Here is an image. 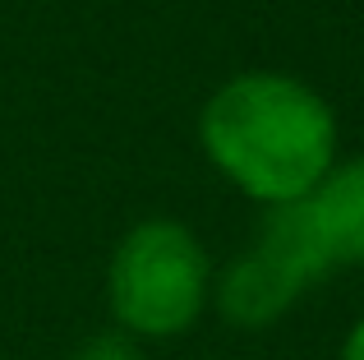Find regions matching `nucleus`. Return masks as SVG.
<instances>
[{"instance_id": "3", "label": "nucleus", "mask_w": 364, "mask_h": 360, "mask_svg": "<svg viewBox=\"0 0 364 360\" xmlns=\"http://www.w3.org/2000/svg\"><path fill=\"white\" fill-rule=\"evenodd\" d=\"M328 272H337V259L323 245L309 203H272L254 250H245L222 277V314L240 328H263Z\"/></svg>"}, {"instance_id": "1", "label": "nucleus", "mask_w": 364, "mask_h": 360, "mask_svg": "<svg viewBox=\"0 0 364 360\" xmlns=\"http://www.w3.org/2000/svg\"><path fill=\"white\" fill-rule=\"evenodd\" d=\"M203 148L258 203L304 198L332 171L337 120L328 102L286 74H240L203 107Z\"/></svg>"}, {"instance_id": "4", "label": "nucleus", "mask_w": 364, "mask_h": 360, "mask_svg": "<svg viewBox=\"0 0 364 360\" xmlns=\"http://www.w3.org/2000/svg\"><path fill=\"white\" fill-rule=\"evenodd\" d=\"M323 245L332 250L337 268L364 263V157L346 166H332L318 185L304 194Z\"/></svg>"}, {"instance_id": "5", "label": "nucleus", "mask_w": 364, "mask_h": 360, "mask_svg": "<svg viewBox=\"0 0 364 360\" xmlns=\"http://www.w3.org/2000/svg\"><path fill=\"white\" fill-rule=\"evenodd\" d=\"M79 360H139V351H134L124 337L107 333V337H92V342L79 351Z\"/></svg>"}, {"instance_id": "6", "label": "nucleus", "mask_w": 364, "mask_h": 360, "mask_svg": "<svg viewBox=\"0 0 364 360\" xmlns=\"http://www.w3.org/2000/svg\"><path fill=\"white\" fill-rule=\"evenodd\" d=\"M341 360H364V319L355 328H350V337H346V351H341Z\"/></svg>"}, {"instance_id": "2", "label": "nucleus", "mask_w": 364, "mask_h": 360, "mask_svg": "<svg viewBox=\"0 0 364 360\" xmlns=\"http://www.w3.org/2000/svg\"><path fill=\"white\" fill-rule=\"evenodd\" d=\"M208 254L180 222L152 217L120 240L107 272L111 309L129 333L171 337L185 333L208 300Z\"/></svg>"}]
</instances>
